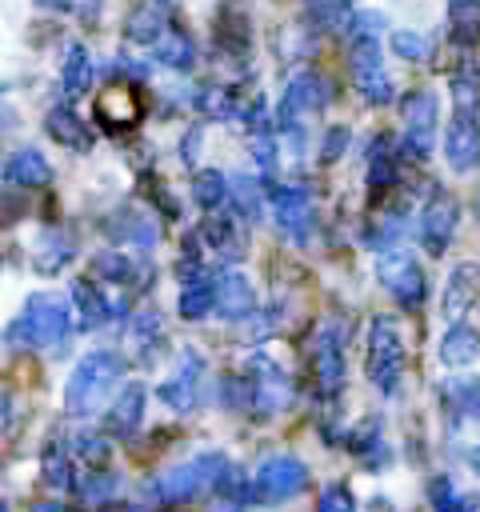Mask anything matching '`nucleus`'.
Wrapping results in <instances>:
<instances>
[{"instance_id": "nucleus-12", "label": "nucleus", "mask_w": 480, "mask_h": 512, "mask_svg": "<svg viewBox=\"0 0 480 512\" xmlns=\"http://www.w3.org/2000/svg\"><path fill=\"white\" fill-rule=\"evenodd\" d=\"M444 156L456 172H468L480 164V124L472 112H456L452 124H448V136H444Z\"/></svg>"}, {"instance_id": "nucleus-43", "label": "nucleus", "mask_w": 480, "mask_h": 512, "mask_svg": "<svg viewBox=\"0 0 480 512\" xmlns=\"http://www.w3.org/2000/svg\"><path fill=\"white\" fill-rule=\"evenodd\" d=\"M316 512H356V500H352V492H348L344 484H328V488L320 492Z\"/></svg>"}, {"instance_id": "nucleus-11", "label": "nucleus", "mask_w": 480, "mask_h": 512, "mask_svg": "<svg viewBox=\"0 0 480 512\" xmlns=\"http://www.w3.org/2000/svg\"><path fill=\"white\" fill-rule=\"evenodd\" d=\"M312 376H316V388L324 396H336L340 384H344V348H340V336L336 328H324L312 344Z\"/></svg>"}, {"instance_id": "nucleus-13", "label": "nucleus", "mask_w": 480, "mask_h": 512, "mask_svg": "<svg viewBox=\"0 0 480 512\" xmlns=\"http://www.w3.org/2000/svg\"><path fill=\"white\" fill-rule=\"evenodd\" d=\"M272 212H276V224L284 228V236L292 240H304L312 232V204L300 188H272Z\"/></svg>"}, {"instance_id": "nucleus-30", "label": "nucleus", "mask_w": 480, "mask_h": 512, "mask_svg": "<svg viewBox=\"0 0 480 512\" xmlns=\"http://www.w3.org/2000/svg\"><path fill=\"white\" fill-rule=\"evenodd\" d=\"M304 12L316 28L324 32H340V28H352V0H304Z\"/></svg>"}, {"instance_id": "nucleus-19", "label": "nucleus", "mask_w": 480, "mask_h": 512, "mask_svg": "<svg viewBox=\"0 0 480 512\" xmlns=\"http://www.w3.org/2000/svg\"><path fill=\"white\" fill-rule=\"evenodd\" d=\"M44 128H48V136H52L56 144H64V148H72V152H88V148H92V132H88V124H84L68 104L48 108Z\"/></svg>"}, {"instance_id": "nucleus-25", "label": "nucleus", "mask_w": 480, "mask_h": 512, "mask_svg": "<svg viewBox=\"0 0 480 512\" xmlns=\"http://www.w3.org/2000/svg\"><path fill=\"white\" fill-rule=\"evenodd\" d=\"M476 356H480V332L472 324H460L456 320L444 332V340H440V360L452 364V368H460V364H472Z\"/></svg>"}, {"instance_id": "nucleus-20", "label": "nucleus", "mask_w": 480, "mask_h": 512, "mask_svg": "<svg viewBox=\"0 0 480 512\" xmlns=\"http://www.w3.org/2000/svg\"><path fill=\"white\" fill-rule=\"evenodd\" d=\"M480 268L476 264H460L452 276H448V288H444V316L448 320H460L464 312H468V304L476 300V292H480Z\"/></svg>"}, {"instance_id": "nucleus-29", "label": "nucleus", "mask_w": 480, "mask_h": 512, "mask_svg": "<svg viewBox=\"0 0 480 512\" xmlns=\"http://www.w3.org/2000/svg\"><path fill=\"white\" fill-rule=\"evenodd\" d=\"M448 32L464 48L480 44V0H452V8H448Z\"/></svg>"}, {"instance_id": "nucleus-6", "label": "nucleus", "mask_w": 480, "mask_h": 512, "mask_svg": "<svg viewBox=\"0 0 480 512\" xmlns=\"http://www.w3.org/2000/svg\"><path fill=\"white\" fill-rule=\"evenodd\" d=\"M304 484H308V468H304L296 456H268V460L256 468L252 496L264 500V504H280V500L296 496Z\"/></svg>"}, {"instance_id": "nucleus-35", "label": "nucleus", "mask_w": 480, "mask_h": 512, "mask_svg": "<svg viewBox=\"0 0 480 512\" xmlns=\"http://www.w3.org/2000/svg\"><path fill=\"white\" fill-rule=\"evenodd\" d=\"M356 88H360V96L368 100V104H388L392 96H396V88H392V76L384 72V68H372V72H356Z\"/></svg>"}, {"instance_id": "nucleus-26", "label": "nucleus", "mask_w": 480, "mask_h": 512, "mask_svg": "<svg viewBox=\"0 0 480 512\" xmlns=\"http://www.w3.org/2000/svg\"><path fill=\"white\" fill-rule=\"evenodd\" d=\"M60 84H64V92H68V96H84V92H88V84H92V60H88L84 44H76V40L64 48Z\"/></svg>"}, {"instance_id": "nucleus-2", "label": "nucleus", "mask_w": 480, "mask_h": 512, "mask_svg": "<svg viewBox=\"0 0 480 512\" xmlns=\"http://www.w3.org/2000/svg\"><path fill=\"white\" fill-rule=\"evenodd\" d=\"M120 372H124V364H120L116 352H88V356L72 368V376H68L64 408H68L72 416H88V412H96V408L104 404V396L116 388Z\"/></svg>"}, {"instance_id": "nucleus-47", "label": "nucleus", "mask_w": 480, "mask_h": 512, "mask_svg": "<svg viewBox=\"0 0 480 512\" xmlns=\"http://www.w3.org/2000/svg\"><path fill=\"white\" fill-rule=\"evenodd\" d=\"M468 464H472V472L480 476V448H472V452H468Z\"/></svg>"}, {"instance_id": "nucleus-37", "label": "nucleus", "mask_w": 480, "mask_h": 512, "mask_svg": "<svg viewBox=\"0 0 480 512\" xmlns=\"http://www.w3.org/2000/svg\"><path fill=\"white\" fill-rule=\"evenodd\" d=\"M44 480L56 484V488H72V484H76L72 460H68V452H64L60 444H48V448H44Z\"/></svg>"}, {"instance_id": "nucleus-45", "label": "nucleus", "mask_w": 480, "mask_h": 512, "mask_svg": "<svg viewBox=\"0 0 480 512\" xmlns=\"http://www.w3.org/2000/svg\"><path fill=\"white\" fill-rule=\"evenodd\" d=\"M112 484H116L112 476H100V472H96V476L84 484V496H88L92 504H104V500H108V492H112Z\"/></svg>"}, {"instance_id": "nucleus-7", "label": "nucleus", "mask_w": 480, "mask_h": 512, "mask_svg": "<svg viewBox=\"0 0 480 512\" xmlns=\"http://www.w3.org/2000/svg\"><path fill=\"white\" fill-rule=\"evenodd\" d=\"M248 384H252V408L256 412H264V416H276V412H284L288 408V396H292V388H288V376H284V368L272 360V356H252L248 360Z\"/></svg>"}, {"instance_id": "nucleus-3", "label": "nucleus", "mask_w": 480, "mask_h": 512, "mask_svg": "<svg viewBox=\"0 0 480 512\" xmlns=\"http://www.w3.org/2000/svg\"><path fill=\"white\" fill-rule=\"evenodd\" d=\"M224 472H228L224 456H216V452L196 456V460H188V464L164 472L160 480H152L148 492H144V500H148V504H180V500H192V496L208 492L212 484H220Z\"/></svg>"}, {"instance_id": "nucleus-41", "label": "nucleus", "mask_w": 480, "mask_h": 512, "mask_svg": "<svg viewBox=\"0 0 480 512\" xmlns=\"http://www.w3.org/2000/svg\"><path fill=\"white\" fill-rule=\"evenodd\" d=\"M452 100H456L460 112H472V116H476V108H480V80H476L472 72L452 76Z\"/></svg>"}, {"instance_id": "nucleus-33", "label": "nucleus", "mask_w": 480, "mask_h": 512, "mask_svg": "<svg viewBox=\"0 0 480 512\" xmlns=\"http://www.w3.org/2000/svg\"><path fill=\"white\" fill-rule=\"evenodd\" d=\"M92 268L100 272V280H112V284H136V276H144V268L128 252H100Z\"/></svg>"}, {"instance_id": "nucleus-32", "label": "nucleus", "mask_w": 480, "mask_h": 512, "mask_svg": "<svg viewBox=\"0 0 480 512\" xmlns=\"http://www.w3.org/2000/svg\"><path fill=\"white\" fill-rule=\"evenodd\" d=\"M392 176H396V168H392L388 140H376V144H372V156H368V196L380 200V196L392 188Z\"/></svg>"}, {"instance_id": "nucleus-14", "label": "nucleus", "mask_w": 480, "mask_h": 512, "mask_svg": "<svg viewBox=\"0 0 480 512\" xmlns=\"http://www.w3.org/2000/svg\"><path fill=\"white\" fill-rule=\"evenodd\" d=\"M180 276H184V284H180V316L184 320H200V316H208L212 308H216V280L196 264H180Z\"/></svg>"}, {"instance_id": "nucleus-36", "label": "nucleus", "mask_w": 480, "mask_h": 512, "mask_svg": "<svg viewBox=\"0 0 480 512\" xmlns=\"http://www.w3.org/2000/svg\"><path fill=\"white\" fill-rule=\"evenodd\" d=\"M228 184H232V200H236V212H244V216L260 220V212H264V192H260V184H256L252 176H232Z\"/></svg>"}, {"instance_id": "nucleus-21", "label": "nucleus", "mask_w": 480, "mask_h": 512, "mask_svg": "<svg viewBox=\"0 0 480 512\" xmlns=\"http://www.w3.org/2000/svg\"><path fill=\"white\" fill-rule=\"evenodd\" d=\"M48 176H52V168H48V160L36 148H20L4 164V180L20 184V188H40V184H48Z\"/></svg>"}, {"instance_id": "nucleus-48", "label": "nucleus", "mask_w": 480, "mask_h": 512, "mask_svg": "<svg viewBox=\"0 0 480 512\" xmlns=\"http://www.w3.org/2000/svg\"><path fill=\"white\" fill-rule=\"evenodd\" d=\"M32 512H64V508H60V504H36Z\"/></svg>"}, {"instance_id": "nucleus-40", "label": "nucleus", "mask_w": 480, "mask_h": 512, "mask_svg": "<svg viewBox=\"0 0 480 512\" xmlns=\"http://www.w3.org/2000/svg\"><path fill=\"white\" fill-rule=\"evenodd\" d=\"M428 496H432V508H436V512H472V500L460 496V492L452 488V480H444V476L432 480Z\"/></svg>"}, {"instance_id": "nucleus-44", "label": "nucleus", "mask_w": 480, "mask_h": 512, "mask_svg": "<svg viewBox=\"0 0 480 512\" xmlns=\"http://www.w3.org/2000/svg\"><path fill=\"white\" fill-rule=\"evenodd\" d=\"M156 332H160L156 308H140V312L132 316V336H136V340H156Z\"/></svg>"}, {"instance_id": "nucleus-15", "label": "nucleus", "mask_w": 480, "mask_h": 512, "mask_svg": "<svg viewBox=\"0 0 480 512\" xmlns=\"http://www.w3.org/2000/svg\"><path fill=\"white\" fill-rule=\"evenodd\" d=\"M168 12H172V0H140L124 20V36L132 44H156L168 32Z\"/></svg>"}, {"instance_id": "nucleus-46", "label": "nucleus", "mask_w": 480, "mask_h": 512, "mask_svg": "<svg viewBox=\"0 0 480 512\" xmlns=\"http://www.w3.org/2000/svg\"><path fill=\"white\" fill-rule=\"evenodd\" d=\"M344 140H348V132H344V128H332V132H328V144H324V152H320V156H324V160H336V156H340V148H344Z\"/></svg>"}, {"instance_id": "nucleus-1", "label": "nucleus", "mask_w": 480, "mask_h": 512, "mask_svg": "<svg viewBox=\"0 0 480 512\" xmlns=\"http://www.w3.org/2000/svg\"><path fill=\"white\" fill-rule=\"evenodd\" d=\"M72 312H76V308H72L64 296H56V292H36V296L24 304L20 320L8 328V340H12L16 348H52V344H60V340L68 336Z\"/></svg>"}, {"instance_id": "nucleus-22", "label": "nucleus", "mask_w": 480, "mask_h": 512, "mask_svg": "<svg viewBox=\"0 0 480 512\" xmlns=\"http://www.w3.org/2000/svg\"><path fill=\"white\" fill-rule=\"evenodd\" d=\"M72 308H76V328H84V332H96L108 320V296L88 280L72 284Z\"/></svg>"}, {"instance_id": "nucleus-34", "label": "nucleus", "mask_w": 480, "mask_h": 512, "mask_svg": "<svg viewBox=\"0 0 480 512\" xmlns=\"http://www.w3.org/2000/svg\"><path fill=\"white\" fill-rule=\"evenodd\" d=\"M192 196H196V204L200 208H220V200L224 196H232V184L224 180V172H216V168H204V172H196V184H192Z\"/></svg>"}, {"instance_id": "nucleus-16", "label": "nucleus", "mask_w": 480, "mask_h": 512, "mask_svg": "<svg viewBox=\"0 0 480 512\" xmlns=\"http://www.w3.org/2000/svg\"><path fill=\"white\" fill-rule=\"evenodd\" d=\"M240 216H244V212H216V216L204 220V240H208L220 256H228V260H240V256L248 252V236H244Z\"/></svg>"}, {"instance_id": "nucleus-31", "label": "nucleus", "mask_w": 480, "mask_h": 512, "mask_svg": "<svg viewBox=\"0 0 480 512\" xmlns=\"http://www.w3.org/2000/svg\"><path fill=\"white\" fill-rule=\"evenodd\" d=\"M192 56H196L192 40H188L184 32H176V28H168V32L156 40V60H160V64H168V68H176V72L192 68Z\"/></svg>"}, {"instance_id": "nucleus-28", "label": "nucleus", "mask_w": 480, "mask_h": 512, "mask_svg": "<svg viewBox=\"0 0 480 512\" xmlns=\"http://www.w3.org/2000/svg\"><path fill=\"white\" fill-rule=\"evenodd\" d=\"M196 108H200L208 120H236V116L248 112V104H240L236 92H232V88H220V84L200 88V92H196Z\"/></svg>"}, {"instance_id": "nucleus-4", "label": "nucleus", "mask_w": 480, "mask_h": 512, "mask_svg": "<svg viewBox=\"0 0 480 512\" xmlns=\"http://www.w3.org/2000/svg\"><path fill=\"white\" fill-rule=\"evenodd\" d=\"M368 380L372 388L380 392H396L400 388V376H404V344H400V332L388 316H376L372 328H368Z\"/></svg>"}, {"instance_id": "nucleus-17", "label": "nucleus", "mask_w": 480, "mask_h": 512, "mask_svg": "<svg viewBox=\"0 0 480 512\" xmlns=\"http://www.w3.org/2000/svg\"><path fill=\"white\" fill-rule=\"evenodd\" d=\"M200 372H204V360L192 356V352H184V356H180V372H176L172 380L160 384V400H164L168 408H176V412H188V408L196 404Z\"/></svg>"}, {"instance_id": "nucleus-5", "label": "nucleus", "mask_w": 480, "mask_h": 512, "mask_svg": "<svg viewBox=\"0 0 480 512\" xmlns=\"http://www.w3.org/2000/svg\"><path fill=\"white\" fill-rule=\"evenodd\" d=\"M376 276H380V284L392 292V300L404 304V308H416V304L424 300V292H428L420 264H416L408 252H400V248H388V252L376 256Z\"/></svg>"}, {"instance_id": "nucleus-10", "label": "nucleus", "mask_w": 480, "mask_h": 512, "mask_svg": "<svg viewBox=\"0 0 480 512\" xmlns=\"http://www.w3.org/2000/svg\"><path fill=\"white\" fill-rule=\"evenodd\" d=\"M456 220H460L456 200H452L448 192H432V200H428L424 212H420V240H424V248H428L432 256H440V252L452 244Z\"/></svg>"}, {"instance_id": "nucleus-18", "label": "nucleus", "mask_w": 480, "mask_h": 512, "mask_svg": "<svg viewBox=\"0 0 480 512\" xmlns=\"http://www.w3.org/2000/svg\"><path fill=\"white\" fill-rule=\"evenodd\" d=\"M216 308H220V316H228V320H248L252 308H256V292H252L248 276H240V272H220V276H216Z\"/></svg>"}, {"instance_id": "nucleus-39", "label": "nucleus", "mask_w": 480, "mask_h": 512, "mask_svg": "<svg viewBox=\"0 0 480 512\" xmlns=\"http://www.w3.org/2000/svg\"><path fill=\"white\" fill-rule=\"evenodd\" d=\"M448 396H452V404H456L464 416L480 420V380H476V376H460V380H452Z\"/></svg>"}, {"instance_id": "nucleus-9", "label": "nucleus", "mask_w": 480, "mask_h": 512, "mask_svg": "<svg viewBox=\"0 0 480 512\" xmlns=\"http://www.w3.org/2000/svg\"><path fill=\"white\" fill-rule=\"evenodd\" d=\"M328 80L320 76V72H312V68H304V72H296L292 80H288V88H284V100H280V124L284 128H292L304 112H316V108H324L328 104Z\"/></svg>"}, {"instance_id": "nucleus-42", "label": "nucleus", "mask_w": 480, "mask_h": 512, "mask_svg": "<svg viewBox=\"0 0 480 512\" xmlns=\"http://www.w3.org/2000/svg\"><path fill=\"white\" fill-rule=\"evenodd\" d=\"M76 452H80L92 468H100V464L108 460V440H104L100 432H80V436H76Z\"/></svg>"}, {"instance_id": "nucleus-23", "label": "nucleus", "mask_w": 480, "mask_h": 512, "mask_svg": "<svg viewBox=\"0 0 480 512\" xmlns=\"http://www.w3.org/2000/svg\"><path fill=\"white\" fill-rule=\"evenodd\" d=\"M140 416H144V388L132 384V388H124V392L116 396V404L108 408L104 428H108L112 436H132L136 424H140Z\"/></svg>"}, {"instance_id": "nucleus-38", "label": "nucleus", "mask_w": 480, "mask_h": 512, "mask_svg": "<svg viewBox=\"0 0 480 512\" xmlns=\"http://www.w3.org/2000/svg\"><path fill=\"white\" fill-rule=\"evenodd\" d=\"M388 44H392V52L404 56V60H428V56H432V40L420 36V32H408V28H396V32L388 36Z\"/></svg>"}, {"instance_id": "nucleus-27", "label": "nucleus", "mask_w": 480, "mask_h": 512, "mask_svg": "<svg viewBox=\"0 0 480 512\" xmlns=\"http://www.w3.org/2000/svg\"><path fill=\"white\" fill-rule=\"evenodd\" d=\"M108 232H112V240L124 244V248H152V244H156V228H152V220L140 216V212H120V216L108 224Z\"/></svg>"}, {"instance_id": "nucleus-24", "label": "nucleus", "mask_w": 480, "mask_h": 512, "mask_svg": "<svg viewBox=\"0 0 480 512\" xmlns=\"http://www.w3.org/2000/svg\"><path fill=\"white\" fill-rule=\"evenodd\" d=\"M68 260H72V240H68L60 228H48V232L36 236V248H32V264H36V272L52 276V272H60Z\"/></svg>"}, {"instance_id": "nucleus-8", "label": "nucleus", "mask_w": 480, "mask_h": 512, "mask_svg": "<svg viewBox=\"0 0 480 512\" xmlns=\"http://www.w3.org/2000/svg\"><path fill=\"white\" fill-rule=\"evenodd\" d=\"M432 132H436V96L416 88L404 100V152L412 160H424L432 152Z\"/></svg>"}]
</instances>
